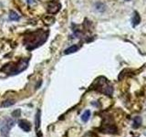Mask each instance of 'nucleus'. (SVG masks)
<instances>
[{
    "label": "nucleus",
    "mask_w": 146,
    "mask_h": 137,
    "mask_svg": "<svg viewBox=\"0 0 146 137\" xmlns=\"http://www.w3.org/2000/svg\"><path fill=\"white\" fill-rule=\"evenodd\" d=\"M13 124H14V122L9 120V119H7L6 122H4V124L1 126V134L3 136H8L9 130H10V128L13 126Z\"/></svg>",
    "instance_id": "nucleus-1"
},
{
    "label": "nucleus",
    "mask_w": 146,
    "mask_h": 137,
    "mask_svg": "<svg viewBox=\"0 0 146 137\" xmlns=\"http://www.w3.org/2000/svg\"><path fill=\"white\" fill-rule=\"evenodd\" d=\"M18 125L21 128L23 131L25 132H29L31 130V124L29 121L27 120H20L18 122Z\"/></svg>",
    "instance_id": "nucleus-2"
},
{
    "label": "nucleus",
    "mask_w": 146,
    "mask_h": 137,
    "mask_svg": "<svg viewBox=\"0 0 146 137\" xmlns=\"http://www.w3.org/2000/svg\"><path fill=\"white\" fill-rule=\"evenodd\" d=\"M141 122H143V120H141V117L140 116H136L134 117L133 119V123H132V127L134 128V129H137V128H139L141 124Z\"/></svg>",
    "instance_id": "nucleus-3"
},
{
    "label": "nucleus",
    "mask_w": 146,
    "mask_h": 137,
    "mask_svg": "<svg viewBox=\"0 0 146 137\" xmlns=\"http://www.w3.org/2000/svg\"><path fill=\"white\" fill-rule=\"evenodd\" d=\"M79 46H77V45H73L71 46V47L70 48H68L66 50H65V54H70V53H74L76 51H78L79 50Z\"/></svg>",
    "instance_id": "nucleus-4"
},
{
    "label": "nucleus",
    "mask_w": 146,
    "mask_h": 137,
    "mask_svg": "<svg viewBox=\"0 0 146 137\" xmlns=\"http://www.w3.org/2000/svg\"><path fill=\"white\" fill-rule=\"evenodd\" d=\"M90 117V112L89 111V110H87V111H85V112L82 114V116H81V120L83 121L84 122H88L89 121V119Z\"/></svg>",
    "instance_id": "nucleus-5"
},
{
    "label": "nucleus",
    "mask_w": 146,
    "mask_h": 137,
    "mask_svg": "<svg viewBox=\"0 0 146 137\" xmlns=\"http://www.w3.org/2000/svg\"><path fill=\"white\" fill-rule=\"evenodd\" d=\"M9 19H10V20H14V21H17V20L19 19V16H18L16 12L11 11L10 12V15H9Z\"/></svg>",
    "instance_id": "nucleus-6"
},
{
    "label": "nucleus",
    "mask_w": 146,
    "mask_h": 137,
    "mask_svg": "<svg viewBox=\"0 0 146 137\" xmlns=\"http://www.w3.org/2000/svg\"><path fill=\"white\" fill-rule=\"evenodd\" d=\"M40 112L38 111V112H36V128L38 129V128L39 127V124H40Z\"/></svg>",
    "instance_id": "nucleus-7"
},
{
    "label": "nucleus",
    "mask_w": 146,
    "mask_h": 137,
    "mask_svg": "<svg viewBox=\"0 0 146 137\" xmlns=\"http://www.w3.org/2000/svg\"><path fill=\"white\" fill-rule=\"evenodd\" d=\"M14 103H15V102L12 100H6V102H4V103L2 104V106L3 107H9V106H11V105H13Z\"/></svg>",
    "instance_id": "nucleus-8"
},
{
    "label": "nucleus",
    "mask_w": 146,
    "mask_h": 137,
    "mask_svg": "<svg viewBox=\"0 0 146 137\" xmlns=\"http://www.w3.org/2000/svg\"><path fill=\"white\" fill-rule=\"evenodd\" d=\"M20 115V110H16L15 112H12V116L13 117H18Z\"/></svg>",
    "instance_id": "nucleus-9"
},
{
    "label": "nucleus",
    "mask_w": 146,
    "mask_h": 137,
    "mask_svg": "<svg viewBox=\"0 0 146 137\" xmlns=\"http://www.w3.org/2000/svg\"><path fill=\"white\" fill-rule=\"evenodd\" d=\"M139 21H140V17H139V16L136 14V15H135V17H134V19H133V22H134V26H136L137 24H138Z\"/></svg>",
    "instance_id": "nucleus-10"
},
{
    "label": "nucleus",
    "mask_w": 146,
    "mask_h": 137,
    "mask_svg": "<svg viewBox=\"0 0 146 137\" xmlns=\"http://www.w3.org/2000/svg\"><path fill=\"white\" fill-rule=\"evenodd\" d=\"M126 1H129V0H126Z\"/></svg>",
    "instance_id": "nucleus-11"
},
{
    "label": "nucleus",
    "mask_w": 146,
    "mask_h": 137,
    "mask_svg": "<svg viewBox=\"0 0 146 137\" xmlns=\"http://www.w3.org/2000/svg\"><path fill=\"white\" fill-rule=\"evenodd\" d=\"M39 137H40V134H39Z\"/></svg>",
    "instance_id": "nucleus-12"
}]
</instances>
